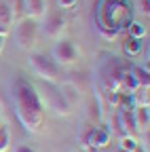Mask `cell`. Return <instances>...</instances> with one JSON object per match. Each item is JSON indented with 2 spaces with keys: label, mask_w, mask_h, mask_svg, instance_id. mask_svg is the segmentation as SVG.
<instances>
[{
  "label": "cell",
  "mask_w": 150,
  "mask_h": 152,
  "mask_svg": "<svg viewBox=\"0 0 150 152\" xmlns=\"http://www.w3.org/2000/svg\"><path fill=\"white\" fill-rule=\"evenodd\" d=\"M133 99L138 106H148V87H138L133 91Z\"/></svg>",
  "instance_id": "16"
},
{
  "label": "cell",
  "mask_w": 150,
  "mask_h": 152,
  "mask_svg": "<svg viewBox=\"0 0 150 152\" xmlns=\"http://www.w3.org/2000/svg\"><path fill=\"white\" fill-rule=\"evenodd\" d=\"M11 104L19 125L30 131L38 133L45 125V106L40 102V93L36 91L28 80L17 78L11 87Z\"/></svg>",
  "instance_id": "1"
},
{
  "label": "cell",
  "mask_w": 150,
  "mask_h": 152,
  "mask_svg": "<svg viewBox=\"0 0 150 152\" xmlns=\"http://www.w3.org/2000/svg\"><path fill=\"white\" fill-rule=\"evenodd\" d=\"M57 4L61 9H74L76 7V0H57Z\"/></svg>",
  "instance_id": "19"
},
{
  "label": "cell",
  "mask_w": 150,
  "mask_h": 152,
  "mask_svg": "<svg viewBox=\"0 0 150 152\" xmlns=\"http://www.w3.org/2000/svg\"><path fill=\"white\" fill-rule=\"evenodd\" d=\"M119 152H125V150H119Z\"/></svg>",
  "instance_id": "23"
},
{
  "label": "cell",
  "mask_w": 150,
  "mask_h": 152,
  "mask_svg": "<svg viewBox=\"0 0 150 152\" xmlns=\"http://www.w3.org/2000/svg\"><path fill=\"white\" fill-rule=\"evenodd\" d=\"M148 9H150V0H142V11L148 13Z\"/></svg>",
  "instance_id": "21"
},
{
  "label": "cell",
  "mask_w": 150,
  "mask_h": 152,
  "mask_svg": "<svg viewBox=\"0 0 150 152\" xmlns=\"http://www.w3.org/2000/svg\"><path fill=\"white\" fill-rule=\"evenodd\" d=\"M127 68H123V64L112 57L108 61V66L104 68V83H106V89L108 91H123V74H125Z\"/></svg>",
  "instance_id": "5"
},
{
  "label": "cell",
  "mask_w": 150,
  "mask_h": 152,
  "mask_svg": "<svg viewBox=\"0 0 150 152\" xmlns=\"http://www.w3.org/2000/svg\"><path fill=\"white\" fill-rule=\"evenodd\" d=\"M23 7L30 19H38L45 15V0H26Z\"/></svg>",
  "instance_id": "11"
},
{
  "label": "cell",
  "mask_w": 150,
  "mask_h": 152,
  "mask_svg": "<svg viewBox=\"0 0 150 152\" xmlns=\"http://www.w3.org/2000/svg\"><path fill=\"white\" fill-rule=\"evenodd\" d=\"M2 49H4V36H0V53H2Z\"/></svg>",
  "instance_id": "22"
},
{
  "label": "cell",
  "mask_w": 150,
  "mask_h": 152,
  "mask_svg": "<svg viewBox=\"0 0 150 152\" xmlns=\"http://www.w3.org/2000/svg\"><path fill=\"white\" fill-rule=\"evenodd\" d=\"M30 66L36 72L38 78H42L45 83H57L61 76V68L57 66V61L53 57L45 55V53H32L30 55Z\"/></svg>",
  "instance_id": "2"
},
{
  "label": "cell",
  "mask_w": 150,
  "mask_h": 152,
  "mask_svg": "<svg viewBox=\"0 0 150 152\" xmlns=\"http://www.w3.org/2000/svg\"><path fill=\"white\" fill-rule=\"evenodd\" d=\"M146 26L140 23V21H133V23H129V36L131 38H144L146 36Z\"/></svg>",
  "instance_id": "15"
},
{
  "label": "cell",
  "mask_w": 150,
  "mask_h": 152,
  "mask_svg": "<svg viewBox=\"0 0 150 152\" xmlns=\"http://www.w3.org/2000/svg\"><path fill=\"white\" fill-rule=\"evenodd\" d=\"M13 38L21 51H32L36 40H38V23H36V19H30V17L21 19L13 30Z\"/></svg>",
  "instance_id": "3"
},
{
  "label": "cell",
  "mask_w": 150,
  "mask_h": 152,
  "mask_svg": "<svg viewBox=\"0 0 150 152\" xmlns=\"http://www.w3.org/2000/svg\"><path fill=\"white\" fill-rule=\"evenodd\" d=\"M78 51L74 47L72 40H66V38H57V42L53 47V59L57 61V66H70L76 61Z\"/></svg>",
  "instance_id": "6"
},
{
  "label": "cell",
  "mask_w": 150,
  "mask_h": 152,
  "mask_svg": "<svg viewBox=\"0 0 150 152\" xmlns=\"http://www.w3.org/2000/svg\"><path fill=\"white\" fill-rule=\"evenodd\" d=\"M66 28V19L59 15V13H51L45 17V23H42V32L49 36V38H59L61 32Z\"/></svg>",
  "instance_id": "7"
},
{
  "label": "cell",
  "mask_w": 150,
  "mask_h": 152,
  "mask_svg": "<svg viewBox=\"0 0 150 152\" xmlns=\"http://www.w3.org/2000/svg\"><path fill=\"white\" fill-rule=\"evenodd\" d=\"M15 152H36V150L30 148V146H26V144H21V146H15Z\"/></svg>",
  "instance_id": "20"
},
{
  "label": "cell",
  "mask_w": 150,
  "mask_h": 152,
  "mask_svg": "<svg viewBox=\"0 0 150 152\" xmlns=\"http://www.w3.org/2000/svg\"><path fill=\"white\" fill-rule=\"evenodd\" d=\"M140 146H138V142H135V137H131V135H125L123 140H121V150H125V152H135Z\"/></svg>",
  "instance_id": "18"
},
{
  "label": "cell",
  "mask_w": 150,
  "mask_h": 152,
  "mask_svg": "<svg viewBox=\"0 0 150 152\" xmlns=\"http://www.w3.org/2000/svg\"><path fill=\"white\" fill-rule=\"evenodd\" d=\"M13 26V11L7 2H0V36H9Z\"/></svg>",
  "instance_id": "10"
},
{
  "label": "cell",
  "mask_w": 150,
  "mask_h": 152,
  "mask_svg": "<svg viewBox=\"0 0 150 152\" xmlns=\"http://www.w3.org/2000/svg\"><path fill=\"white\" fill-rule=\"evenodd\" d=\"M148 123H150L148 106H135V110H133V125H135V131L146 133V131H148Z\"/></svg>",
  "instance_id": "9"
},
{
  "label": "cell",
  "mask_w": 150,
  "mask_h": 152,
  "mask_svg": "<svg viewBox=\"0 0 150 152\" xmlns=\"http://www.w3.org/2000/svg\"><path fill=\"white\" fill-rule=\"evenodd\" d=\"M40 102H42V106L55 110L57 114H61V112H64V114H70V104H68V99H66V95H64L61 91H57L55 87H51V83L45 85V93H42Z\"/></svg>",
  "instance_id": "4"
},
{
  "label": "cell",
  "mask_w": 150,
  "mask_h": 152,
  "mask_svg": "<svg viewBox=\"0 0 150 152\" xmlns=\"http://www.w3.org/2000/svg\"><path fill=\"white\" fill-rule=\"evenodd\" d=\"M138 87H140V85H138V80L133 78L131 70H125V74H123V89H127L129 93H133Z\"/></svg>",
  "instance_id": "14"
},
{
  "label": "cell",
  "mask_w": 150,
  "mask_h": 152,
  "mask_svg": "<svg viewBox=\"0 0 150 152\" xmlns=\"http://www.w3.org/2000/svg\"><path fill=\"white\" fill-rule=\"evenodd\" d=\"M123 51L127 53V55H138L140 51H142V38H127V42L123 45Z\"/></svg>",
  "instance_id": "13"
},
{
  "label": "cell",
  "mask_w": 150,
  "mask_h": 152,
  "mask_svg": "<svg viewBox=\"0 0 150 152\" xmlns=\"http://www.w3.org/2000/svg\"><path fill=\"white\" fill-rule=\"evenodd\" d=\"M11 146V133L4 125H0V152H7Z\"/></svg>",
  "instance_id": "17"
},
{
  "label": "cell",
  "mask_w": 150,
  "mask_h": 152,
  "mask_svg": "<svg viewBox=\"0 0 150 152\" xmlns=\"http://www.w3.org/2000/svg\"><path fill=\"white\" fill-rule=\"evenodd\" d=\"M74 152H78V150H74Z\"/></svg>",
  "instance_id": "24"
},
{
  "label": "cell",
  "mask_w": 150,
  "mask_h": 152,
  "mask_svg": "<svg viewBox=\"0 0 150 152\" xmlns=\"http://www.w3.org/2000/svg\"><path fill=\"white\" fill-rule=\"evenodd\" d=\"M108 140H110L108 129H104V127H95V129H91V131H89V135H87V146H91V148H102V146L108 144Z\"/></svg>",
  "instance_id": "8"
},
{
  "label": "cell",
  "mask_w": 150,
  "mask_h": 152,
  "mask_svg": "<svg viewBox=\"0 0 150 152\" xmlns=\"http://www.w3.org/2000/svg\"><path fill=\"white\" fill-rule=\"evenodd\" d=\"M131 74L133 78L138 80L140 87H150V76H148V68H140V66H133L131 68Z\"/></svg>",
  "instance_id": "12"
}]
</instances>
